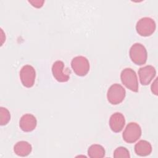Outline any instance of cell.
I'll use <instances>...</instances> for the list:
<instances>
[{"label":"cell","instance_id":"obj_1","mask_svg":"<svg viewBox=\"0 0 158 158\" xmlns=\"http://www.w3.org/2000/svg\"><path fill=\"white\" fill-rule=\"evenodd\" d=\"M129 55L131 61L138 65L144 64L147 61L148 53L146 48L141 43L133 44L129 51Z\"/></svg>","mask_w":158,"mask_h":158},{"label":"cell","instance_id":"obj_7","mask_svg":"<svg viewBox=\"0 0 158 158\" xmlns=\"http://www.w3.org/2000/svg\"><path fill=\"white\" fill-rule=\"evenodd\" d=\"M71 67L77 75L83 77L88 73L90 65L86 57L79 56L73 58L71 62Z\"/></svg>","mask_w":158,"mask_h":158},{"label":"cell","instance_id":"obj_18","mask_svg":"<svg viewBox=\"0 0 158 158\" xmlns=\"http://www.w3.org/2000/svg\"><path fill=\"white\" fill-rule=\"evenodd\" d=\"M31 5L36 8H40L43 6V3L44 2V1H28Z\"/></svg>","mask_w":158,"mask_h":158},{"label":"cell","instance_id":"obj_5","mask_svg":"<svg viewBox=\"0 0 158 158\" xmlns=\"http://www.w3.org/2000/svg\"><path fill=\"white\" fill-rule=\"evenodd\" d=\"M141 136V127L136 122L129 123L127 125L122 134L123 140L128 143H133L136 142Z\"/></svg>","mask_w":158,"mask_h":158},{"label":"cell","instance_id":"obj_3","mask_svg":"<svg viewBox=\"0 0 158 158\" xmlns=\"http://www.w3.org/2000/svg\"><path fill=\"white\" fill-rule=\"evenodd\" d=\"M156 25L155 21L150 17H144L136 23V30L138 35L142 36H151L155 31Z\"/></svg>","mask_w":158,"mask_h":158},{"label":"cell","instance_id":"obj_12","mask_svg":"<svg viewBox=\"0 0 158 158\" xmlns=\"http://www.w3.org/2000/svg\"><path fill=\"white\" fill-rule=\"evenodd\" d=\"M31 145L25 141H19L14 146V151L19 156H27L31 153Z\"/></svg>","mask_w":158,"mask_h":158},{"label":"cell","instance_id":"obj_4","mask_svg":"<svg viewBox=\"0 0 158 158\" xmlns=\"http://www.w3.org/2000/svg\"><path fill=\"white\" fill-rule=\"evenodd\" d=\"M126 95L125 88L120 84L112 85L107 90V98L108 101L113 104L117 105L121 103Z\"/></svg>","mask_w":158,"mask_h":158},{"label":"cell","instance_id":"obj_10","mask_svg":"<svg viewBox=\"0 0 158 158\" xmlns=\"http://www.w3.org/2000/svg\"><path fill=\"white\" fill-rule=\"evenodd\" d=\"M37 120L36 117L31 114L23 115L19 121V127L25 132L33 131L36 127Z\"/></svg>","mask_w":158,"mask_h":158},{"label":"cell","instance_id":"obj_14","mask_svg":"<svg viewBox=\"0 0 158 158\" xmlns=\"http://www.w3.org/2000/svg\"><path fill=\"white\" fill-rule=\"evenodd\" d=\"M88 156L91 158H102L105 156V149L99 144H92L88 149Z\"/></svg>","mask_w":158,"mask_h":158},{"label":"cell","instance_id":"obj_17","mask_svg":"<svg viewBox=\"0 0 158 158\" xmlns=\"http://www.w3.org/2000/svg\"><path fill=\"white\" fill-rule=\"evenodd\" d=\"M157 78H156L155 79V80L153 81L152 84L151 85V91L152 93L155 94V95H157L158 94V89H157Z\"/></svg>","mask_w":158,"mask_h":158},{"label":"cell","instance_id":"obj_16","mask_svg":"<svg viewBox=\"0 0 158 158\" xmlns=\"http://www.w3.org/2000/svg\"><path fill=\"white\" fill-rule=\"evenodd\" d=\"M114 157L115 158H120V157H126L129 158L130 157V152L128 150L123 146L118 147L116 148L114 152Z\"/></svg>","mask_w":158,"mask_h":158},{"label":"cell","instance_id":"obj_8","mask_svg":"<svg viewBox=\"0 0 158 158\" xmlns=\"http://www.w3.org/2000/svg\"><path fill=\"white\" fill-rule=\"evenodd\" d=\"M20 78L22 85L27 88H31L34 85L36 78V72L30 65H23L20 71Z\"/></svg>","mask_w":158,"mask_h":158},{"label":"cell","instance_id":"obj_9","mask_svg":"<svg viewBox=\"0 0 158 158\" xmlns=\"http://www.w3.org/2000/svg\"><path fill=\"white\" fill-rule=\"evenodd\" d=\"M156 70L155 68L150 65L141 67L138 70L139 81L142 85H148L155 77Z\"/></svg>","mask_w":158,"mask_h":158},{"label":"cell","instance_id":"obj_11","mask_svg":"<svg viewBox=\"0 0 158 158\" xmlns=\"http://www.w3.org/2000/svg\"><path fill=\"white\" fill-rule=\"evenodd\" d=\"M125 124L124 115L120 112H115L111 115L109 118V126L111 130L115 133H118L122 130Z\"/></svg>","mask_w":158,"mask_h":158},{"label":"cell","instance_id":"obj_15","mask_svg":"<svg viewBox=\"0 0 158 158\" xmlns=\"http://www.w3.org/2000/svg\"><path fill=\"white\" fill-rule=\"evenodd\" d=\"M10 119V114L9 110L3 107H0V124L1 125H6Z\"/></svg>","mask_w":158,"mask_h":158},{"label":"cell","instance_id":"obj_2","mask_svg":"<svg viewBox=\"0 0 158 158\" xmlns=\"http://www.w3.org/2000/svg\"><path fill=\"white\" fill-rule=\"evenodd\" d=\"M122 83L130 90L133 92L138 91V81L135 70L131 68L124 69L120 74Z\"/></svg>","mask_w":158,"mask_h":158},{"label":"cell","instance_id":"obj_6","mask_svg":"<svg viewBox=\"0 0 158 158\" xmlns=\"http://www.w3.org/2000/svg\"><path fill=\"white\" fill-rule=\"evenodd\" d=\"M53 77L59 82H66L70 79V70L61 60H56L52 66Z\"/></svg>","mask_w":158,"mask_h":158},{"label":"cell","instance_id":"obj_13","mask_svg":"<svg viewBox=\"0 0 158 158\" xmlns=\"http://www.w3.org/2000/svg\"><path fill=\"white\" fill-rule=\"evenodd\" d=\"M135 152L139 156H147L152 152L151 144L148 141L140 140L135 146Z\"/></svg>","mask_w":158,"mask_h":158}]
</instances>
